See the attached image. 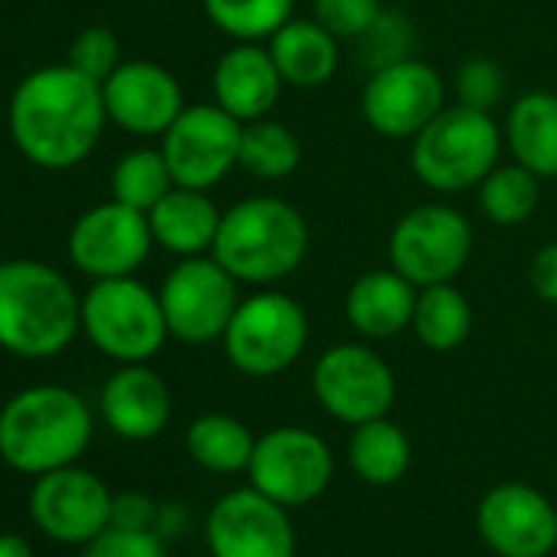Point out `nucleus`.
<instances>
[{
  "label": "nucleus",
  "instance_id": "nucleus-1",
  "mask_svg": "<svg viewBox=\"0 0 557 557\" xmlns=\"http://www.w3.org/2000/svg\"><path fill=\"white\" fill-rule=\"evenodd\" d=\"M109 122L102 83L70 63L30 73L11 99V135L21 154L47 171L83 164Z\"/></svg>",
  "mask_w": 557,
  "mask_h": 557
},
{
  "label": "nucleus",
  "instance_id": "nucleus-2",
  "mask_svg": "<svg viewBox=\"0 0 557 557\" xmlns=\"http://www.w3.org/2000/svg\"><path fill=\"white\" fill-rule=\"evenodd\" d=\"M83 329V299L70 278L40 259L0 262V348L17 358H53Z\"/></svg>",
  "mask_w": 557,
  "mask_h": 557
},
{
  "label": "nucleus",
  "instance_id": "nucleus-3",
  "mask_svg": "<svg viewBox=\"0 0 557 557\" xmlns=\"http://www.w3.org/2000/svg\"><path fill=\"white\" fill-rule=\"evenodd\" d=\"M210 256L236 283H283L309 256V223L283 197H246L220 216Z\"/></svg>",
  "mask_w": 557,
  "mask_h": 557
},
{
  "label": "nucleus",
  "instance_id": "nucleus-4",
  "mask_svg": "<svg viewBox=\"0 0 557 557\" xmlns=\"http://www.w3.org/2000/svg\"><path fill=\"white\" fill-rule=\"evenodd\" d=\"M89 440L92 413L70 387H27L0 410V459L24 475L73 466Z\"/></svg>",
  "mask_w": 557,
  "mask_h": 557
},
{
  "label": "nucleus",
  "instance_id": "nucleus-5",
  "mask_svg": "<svg viewBox=\"0 0 557 557\" xmlns=\"http://www.w3.org/2000/svg\"><path fill=\"white\" fill-rule=\"evenodd\" d=\"M498 151L502 132L492 112L453 106L413 135L410 168L426 187L440 194H462L482 184V177L498 164Z\"/></svg>",
  "mask_w": 557,
  "mask_h": 557
},
{
  "label": "nucleus",
  "instance_id": "nucleus-6",
  "mask_svg": "<svg viewBox=\"0 0 557 557\" xmlns=\"http://www.w3.org/2000/svg\"><path fill=\"white\" fill-rule=\"evenodd\" d=\"M83 332L102 355L122 364H145L171 338L161 296L135 275L96 278L83 296Z\"/></svg>",
  "mask_w": 557,
  "mask_h": 557
},
{
  "label": "nucleus",
  "instance_id": "nucleus-7",
  "mask_svg": "<svg viewBox=\"0 0 557 557\" xmlns=\"http://www.w3.org/2000/svg\"><path fill=\"white\" fill-rule=\"evenodd\" d=\"M309 345L306 309L283 293L243 299L223 332L226 361L246 377H275L293 368Z\"/></svg>",
  "mask_w": 557,
  "mask_h": 557
},
{
  "label": "nucleus",
  "instance_id": "nucleus-8",
  "mask_svg": "<svg viewBox=\"0 0 557 557\" xmlns=\"http://www.w3.org/2000/svg\"><path fill=\"white\" fill-rule=\"evenodd\" d=\"M387 256L417 289L453 283L472 256V226L456 207H413L394 223Z\"/></svg>",
  "mask_w": 557,
  "mask_h": 557
},
{
  "label": "nucleus",
  "instance_id": "nucleus-9",
  "mask_svg": "<svg viewBox=\"0 0 557 557\" xmlns=\"http://www.w3.org/2000/svg\"><path fill=\"white\" fill-rule=\"evenodd\" d=\"M161 309L171 338L207 345L223 338L239 299V283L213 256H184L161 286Z\"/></svg>",
  "mask_w": 557,
  "mask_h": 557
},
{
  "label": "nucleus",
  "instance_id": "nucleus-10",
  "mask_svg": "<svg viewBox=\"0 0 557 557\" xmlns=\"http://www.w3.org/2000/svg\"><path fill=\"white\" fill-rule=\"evenodd\" d=\"M246 472L249 485L265 498L299 508L329 488L335 475V456L329 443L306 426H275L256 440Z\"/></svg>",
  "mask_w": 557,
  "mask_h": 557
},
{
  "label": "nucleus",
  "instance_id": "nucleus-11",
  "mask_svg": "<svg viewBox=\"0 0 557 557\" xmlns=\"http://www.w3.org/2000/svg\"><path fill=\"white\" fill-rule=\"evenodd\" d=\"M243 122L226 109L184 106L174 125L161 135V154L177 187L210 190L239 164Z\"/></svg>",
  "mask_w": 557,
  "mask_h": 557
},
{
  "label": "nucleus",
  "instance_id": "nucleus-12",
  "mask_svg": "<svg viewBox=\"0 0 557 557\" xmlns=\"http://www.w3.org/2000/svg\"><path fill=\"white\" fill-rule=\"evenodd\" d=\"M312 391L329 417L358 426L391 413L397 381L391 364L368 345H335L319 358Z\"/></svg>",
  "mask_w": 557,
  "mask_h": 557
},
{
  "label": "nucleus",
  "instance_id": "nucleus-13",
  "mask_svg": "<svg viewBox=\"0 0 557 557\" xmlns=\"http://www.w3.org/2000/svg\"><path fill=\"white\" fill-rule=\"evenodd\" d=\"M443 109H446V83L430 63L417 57L374 70L361 92L364 122L384 138H413Z\"/></svg>",
  "mask_w": 557,
  "mask_h": 557
},
{
  "label": "nucleus",
  "instance_id": "nucleus-14",
  "mask_svg": "<svg viewBox=\"0 0 557 557\" xmlns=\"http://www.w3.org/2000/svg\"><path fill=\"white\" fill-rule=\"evenodd\" d=\"M70 259L79 272L92 278L135 275L148 259L154 236L148 213L125 207L119 200L86 210L70 230Z\"/></svg>",
  "mask_w": 557,
  "mask_h": 557
},
{
  "label": "nucleus",
  "instance_id": "nucleus-15",
  "mask_svg": "<svg viewBox=\"0 0 557 557\" xmlns=\"http://www.w3.org/2000/svg\"><path fill=\"white\" fill-rule=\"evenodd\" d=\"M207 547L213 557H296V528L286 505L249 485L226 492L210 508Z\"/></svg>",
  "mask_w": 557,
  "mask_h": 557
},
{
  "label": "nucleus",
  "instance_id": "nucleus-16",
  "mask_svg": "<svg viewBox=\"0 0 557 557\" xmlns=\"http://www.w3.org/2000/svg\"><path fill=\"white\" fill-rule=\"evenodd\" d=\"M30 518L63 544H89L112 524V492L86 469L63 466L37 475L30 492Z\"/></svg>",
  "mask_w": 557,
  "mask_h": 557
},
{
  "label": "nucleus",
  "instance_id": "nucleus-17",
  "mask_svg": "<svg viewBox=\"0 0 557 557\" xmlns=\"http://www.w3.org/2000/svg\"><path fill=\"white\" fill-rule=\"evenodd\" d=\"M475 524L498 557H547L557 547V508L528 482H502L479 502Z\"/></svg>",
  "mask_w": 557,
  "mask_h": 557
},
{
  "label": "nucleus",
  "instance_id": "nucleus-18",
  "mask_svg": "<svg viewBox=\"0 0 557 557\" xmlns=\"http://www.w3.org/2000/svg\"><path fill=\"white\" fill-rule=\"evenodd\" d=\"M102 99H106L109 122L141 138L164 135L174 125V119L184 112V92L174 73L148 60L122 63L102 83Z\"/></svg>",
  "mask_w": 557,
  "mask_h": 557
},
{
  "label": "nucleus",
  "instance_id": "nucleus-19",
  "mask_svg": "<svg viewBox=\"0 0 557 557\" xmlns=\"http://www.w3.org/2000/svg\"><path fill=\"white\" fill-rule=\"evenodd\" d=\"M99 407L109 430L132 443L154 440L174 410L168 384L145 364H122V371L106 381Z\"/></svg>",
  "mask_w": 557,
  "mask_h": 557
},
{
  "label": "nucleus",
  "instance_id": "nucleus-20",
  "mask_svg": "<svg viewBox=\"0 0 557 557\" xmlns=\"http://www.w3.org/2000/svg\"><path fill=\"white\" fill-rule=\"evenodd\" d=\"M283 86L269 47L259 44H236L213 66V99L243 125L265 119Z\"/></svg>",
  "mask_w": 557,
  "mask_h": 557
},
{
  "label": "nucleus",
  "instance_id": "nucleus-21",
  "mask_svg": "<svg viewBox=\"0 0 557 557\" xmlns=\"http://www.w3.org/2000/svg\"><path fill=\"white\" fill-rule=\"evenodd\" d=\"M417 286L407 275H400L394 265L391 269H371L355 278L345 299V315L351 329L361 338L384 342L400 335L404 329L413 325V309H417Z\"/></svg>",
  "mask_w": 557,
  "mask_h": 557
},
{
  "label": "nucleus",
  "instance_id": "nucleus-22",
  "mask_svg": "<svg viewBox=\"0 0 557 557\" xmlns=\"http://www.w3.org/2000/svg\"><path fill=\"white\" fill-rule=\"evenodd\" d=\"M220 210L207 197V190L194 187H171L151 210V236L161 249L174 256H203L213 249L216 230H220Z\"/></svg>",
  "mask_w": 557,
  "mask_h": 557
},
{
  "label": "nucleus",
  "instance_id": "nucleus-23",
  "mask_svg": "<svg viewBox=\"0 0 557 557\" xmlns=\"http://www.w3.org/2000/svg\"><path fill=\"white\" fill-rule=\"evenodd\" d=\"M269 53L286 86L296 89H319L338 70V37H332L315 17L312 21H289L278 27L269 40Z\"/></svg>",
  "mask_w": 557,
  "mask_h": 557
},
{
  "label": "nucleus",
  "instance_id": "nucleus-24",
  "mask_svg": "<svg viewBox=\"0 0 557 557\" xmlns=\"http://www.w3.org/2000/svg\"><path fill=\"white\" fill-rule=\"evenodd\" d=\"M511 158L537 177H557V96L528 92L505 119Z\"/></svg>",
  "mask_w": 557,
  "mask_h": 557
},
{
  "label": "nucleus",
  "instance_id": "nucleus-25",
  "mask_svg": "<svg viewBox=\"0 0 557 557\" xmlns=\"http://www.w3.org/2000/svg\"><path fill=\"white\" fill-rule=\"evenodd\" d=\"M410 456L413 449H410L407 433L387 417L358 423L348 443L351 469L368 485H394L397 479H404L410 469Z\"/></svg>",
  "mask_w": 557,
  "mask_h": 557
},
{
  "label": "nucleus",
  "instance_id": "nucleus-26",
  "mask_svg": "<svg viewBox=\"0 0 557 557\" xmlns=\"http://www.w3.org/2000/svg\"><path fill=\"white\" fill-rule=\"evenodd\" d=\"M256 449V436L246 423L230 413H203L187 430V453L190 459L216 475L246 472Z\"/></svg>",
  "mask_w": 557,
  "mask_h": 557
},
{
  "label": "nucleus",
  "instance_id": "nucleus-27",
  "mask_svg": "<svg viewBox=\"0 0 557 557\" xmlns=\"http://www.w3.org/2000/svg\"><path fill=\"white\" fill-rule=\"evenodd\" d=\"M410 329L417 332L423 348L456 351L472 332V306L453 283L426 286L417 293V309H413Z\"/></svg>",
  "mask_w": 557,
  "mask_h": 557
},
{
  "label": "nucleus",
  "instance_id": "nucleus-28",
  "mask_svg": "<svg viewBox=\"0 0 557 557\" xmlns=\"http://www.w3.org/2000/svg\"><path fill=\"white\" fill-rule=\"evenodd\" d=\"M302 161V145L293 128L272 119H256L243 125L239 168L259 181H283Z\"/></svg>",
  "mask_w": 557,
  "mask_h": 557
},
{
  "label": "nucleus",
  "instance_id": "nucleus-29",
  "mask_svg": "<svg viewBox=\"0 0 557 557\" xmlns=\"http://www.w3.org/2000/svg\"><path fill=\"white\" fill-rule=\"evenodd\" d=\"M296 0H203V11L216 30L236 44H262L293 21Z\"/></svg>",
  "mask_w": 557,
  "mask_h": 557
},
{
  "label": "nucleus",
  "instance_id": "nucleus-30",
  "mask_svg": "<svg viewBox=\"0 0 557 557\" xmlns=\"http://www.w3.org/2000/svg\"><path fill=\"white\" fill-rule=\"evenodd\" d=\"M482 213L495 226H518L537 210V174L515 164H495L479 184Z\"/></svg>",
  "mask_w": 557,
  "mask_h": 557
},
{
  "label": "nucleus",
  "instance_id": "nucleus-31",
  "mask_svg": "<svg viewBox=\"0 0 557 557\" xmlns=\"http://www.w3.org/2000/svg\"><path fill=\"white\" fill-rule=\"evenodd\" d=\"M174 187L171 168L161 151L135 148L122 154L112 168V200L148 213Z\"/></svg>",
  "mask_w": 557,
  "mask_h": 557
},
{
  "label": "nucleus",
  "instance_id": "nucleus-32",
  "mask_svg": "<svg viewBox=\"0 0 557 557\" xmlns=\"http://www.w3.org/2000/svg\"><path fill=\"white\" fill-rule=\"evenodd\" d=\"M361 63L374 73L394 63H404L417 50V27L404 11H381V17L355 40Z\"/></svg>",
  "mask_w": 557,
  "mask_h": 557
},
{
  "label": "nucleus",
  "instance_id": "nucleus-33",
  "mask_svg": "<svg viewBox=\"0 0 557 557\" xmlns=\"http://www.w3.org/2000/svg\"><path fill=\"white\" fill-rule=\"evenodd\" d=\"M66 63L96 79V83H106L119 66H122V47H119V37L109 30V27H86L73 44H70V57Z\"/></svg>",
  "mask_w": 557,
  "mask_h": 557
},
{
  "label": "nucleus",
  "instance_id": "nucleus-34",
  "mask_svg": "<svg viewBox=\"0 0 557 557\" xmlns=\"http://www.w3.org/2000/svg\"><path fill=\"white\" fill-rule=\"evenodd\" d=\"M456 106H466V109H479V112H492L505 92V76L502 70L485 60V57H472L459 66L456 73Z\"/></svg>",
  "mask_w": 557,
  "mask_h": 557
},
{
  "label": "nucleus",
  "instance_id": "nucleus-35",
  "mask_svg": "<svg viewBox=\"0 0 557 557\" xmlns=\"http://www.w3.org/2000/svg\"><path fill=\"white\" fill-rule=\"evenodd\" d=\"M381 11V0H315L312 4V17L338 40H358Z\"/></svg>",
  "mask_w": 557,
  "mask_h": 557
},
{
  "label": "nucleus",
  "instance_id": "nucleus-36",
  "mask_svg": "<svg viewBox=\"0 0 557 557\" xmlns=\"http://www.w3.org/2000/svg\"><path fill=\"white\" fill-rule=\"evenodd\" d=\"M86 557H168V547L154 528L109 524L99 537L86 544Z\"/></svg>",
  "mask_w": 557,
  "mask_h": 557
},
{
  "label": "nucleus",
  "instance_id": "nucleus-37",
  "mask_svg": "<svg viewBox=\"0 0 557 557\" xmlns=\"http://www.w3.org/2000/svg\"><path fill=\"white\" fill-rule=\"evenodd\" d=\"M528 283L541 302L557 306V243H547L534 252L528 265Z\"/></svg>",
  "mask_w": 557,
  "mask_h": 557
},
{
  "label": "nucleus",
  "instance_id": "nucleus-38",
  "mask_svg": "<svg viewBox=\"0 0 557 557\" xmlns=\"http://www.w3.org/2000/svg\"><path fill=\"white\" fill-rule=\"evenodd\" d=\"M112 524L115 528H151L154 524V505L151 498L138 492H125L112 498Z\"/></svg>",
  "mask_w": 557,
  "mask_h": 557
},
{
  "label": "nucleus",
  "instance_id": "nucleus-39",
  "mask_svg": "<svg viewBox=\"0 0 557 557\" xmlns=\"http://www.w3.org/2000/svg\"><path fill=\"white\" fill-rule=\"evenodd\" d=\"M0 557H34V547L27 544V537L4 531L0 534Z\"/></svg>",
  "mask_w": 557,
  "mask_h": 557
}]
</instances>
